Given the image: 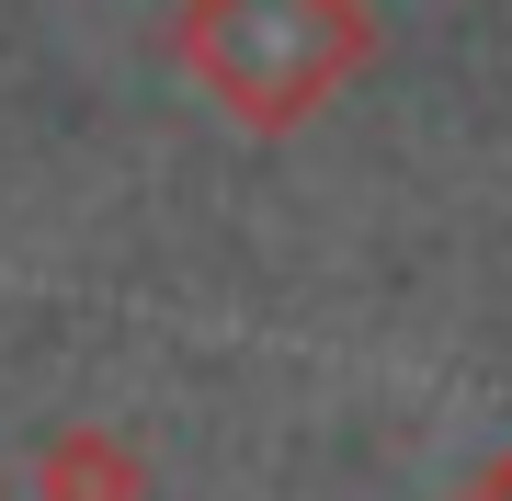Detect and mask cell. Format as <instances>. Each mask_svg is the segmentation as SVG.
Returning <instances> with one entry per match:
<instances>
[{
    "label": "cell",
    "mask_w": 512,
    "mask_h": 501,
    "mask_svg": "<svg viewBox=\"0 0 512 501\" xmlns=\"http://www.w3.org/2000/svg\"><path fill=\"white\" fill-rule=\"evenodd\" d=\"M183 80L228 126L251 137H285L308 126L319 103H342L376 57V12L365 0H183Z\"/></svg>",
    "instance_id": "cell-1"
},
{
    "label": "cell",
    "mask_w": 512,
    "mask_h": 501,
    "mask_svg": "<svg viewBox=\"0 0 512 501\" xmlns=\"http://www.w3.org/2000/svg\"><path fill=\"white\" fill-rule=\"evenodd\" d=\"M23 479H35V501H148V456L114 422H57Z\"/></svg>",
    "instance_id": "cell-2"
},
{
    "label": "cell",
    "mask_w": 512,
    "mask_h": 501,
    "mask_svg": "<svg viewBox=\"0 0 512 501\" xmlns=\"http://www.w3.org/2000/svg\"><path fill=\"white\" fill-rule=\"evenodd\" d=\"M456 501H512V456H490V467H478V479H467Z\"/></svg>",
    "instance_id": "cell-3"
}]
</instances>
